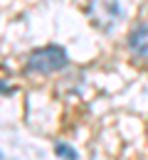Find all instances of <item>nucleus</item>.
Masks as SVG:
<instances>
[{
  "instance_id": "nucleus-1",
  "label": "nucleus",
  "mask_w": 148,
  "mask_h": 160,
  "mask_svg": "<svg viewBox=\"0 0 148 160\" xmlns=\"http://www.w3.org/2000/svg\"><path fill=\"white\" fill-rule=\"evenodd\" d=\"M64 64H67V52L62 47H57V44L40 47L27 57V69L37 72V74H52V72L62 69Z\"/></svg>"
},
{
  "instance_id": "nucleus-2",
  "label": "nucleus",
  "mask_w": 148,
  "mask_h": 160,
  "mask_svg": "<svg viewBox=\"0 0 148 160\" xmlns=\"http://www.w3.org/2000/svg\"><path fill=\"white\" fill-rule=\"evenodd\" d=\"M128 49H131L136 57L148 59V25L136 27V30L128 35Z\"/></svg>"
},
{
  "instance_id": "nucleus-3",
  "label": "nucleus",
  "mask_w": 148,
  "mask_h": 160,
  "mask_svg": "<svg viewBox=\"0 0 148 160\" xmlns=\"http://www.w3.org/2000/svg\"><path fill=\"white\" fill-rule=\"evenodd\" d=\"M54 153L62 155L64 160H77V153H74L69 145H64V143H57V145H54Z\"/></svg>"
},
{
  "instance_id": "nucleus-4",
  "label": "nucleus",
  "mask_w": 148,
  "mask_h": 160,
  "mask_svg": "<svg viewBox=\"0 0 148 160\" xmlns=\"http://www.w3.org/2000/svg\"><path fill=\"white\" fill-rule=\"evenodd\" d=\"M8 91H10V89H8V84H5V81H0V94H8Z\"/></svg>"
}]
</instances>
